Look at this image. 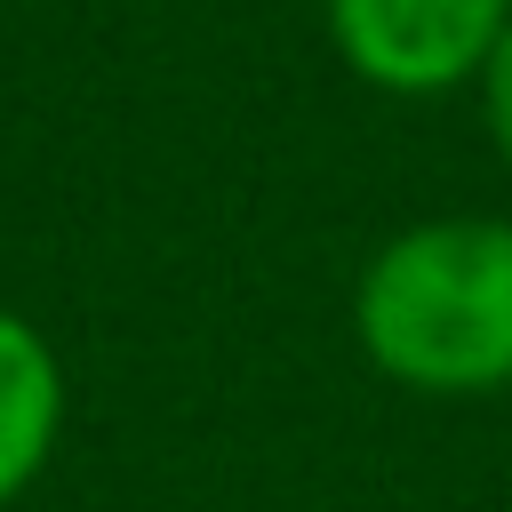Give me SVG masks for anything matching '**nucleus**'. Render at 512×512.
<instances>
[{"mask_svg": "<svg viewBox=\"0 0 512 512\" xmlns=\"http://www.w3.org/2000/svg\"><path fill=\"white\" fill-rule=\"evenodd\" d=\"M360 360L424 400L512 392V216H416L352 280Z\"/></svg>", "mask_w": 512, "mask_h": 512, "instance_id": "1", "label": "nucleus"}, {"mask_svg": "<svg viewBox=\"0 0 512 512\" xmlns=\"http://www.w3.org/2000/svg\"><path fill=\"white\" fill-rule=\"evenodd\" d=\"M320 16L352 80L384 96H448L496 56L512 0H320Z\"/></svg>", "mask_w": 512, "mask_h": 512, "instance_id": "2", "label": "nucleus"}, {"mask_svg": "<svg viewBox=\"0 0 512 512\" xmlns=\"http://www.w3.org/2000/svg\"><path fill=\"white\" fill-rule=\"evenodd\" d=\"M56 440H64V360L16 304H0V512L48 472Z\"/></svg>", "mask_w": 512, "mask_h": 512, "instance_id": "3", "label": "nucleus"}, {"mask_svg": "<svg viewBox=\"0 0 512 512\" xmlns=\"http://www.w3.org/2000/svg\"><path fill=\"white\" fill-rule=\"evenodd\" d=\"M480 112H488V136H496V152H504V168H512V24H504V40H496V56L480 64Z\"/></svg>", "mask_w": 512, "mask_h": 512, "instance_id": "4", "label": "nucleus"}]
</instances>
